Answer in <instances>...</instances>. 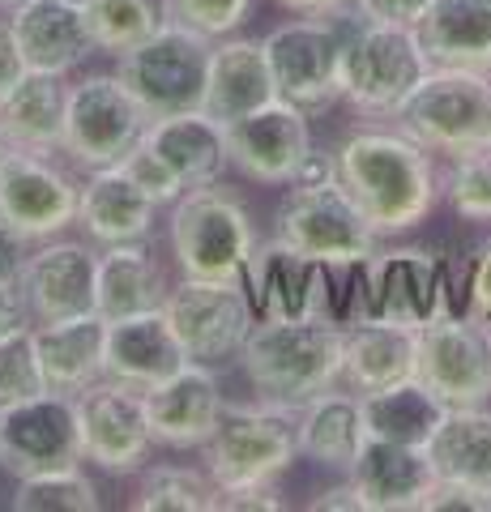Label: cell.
<instances>
[{
    "label": "cell",
    "instance_id": "cell-1",
    "mask_svg": "<svg viewBox=\"0 0 491 512\" xmlns=\"http://www.w3.org/2000/svg\"><path fill=\"white\" fill-rule=\"evenodd\" d=\"M338 180L351 188L376 235L419 227L440 201V171L432 163V150H423L398 128L393 133L368 128V133L346 137L338 150Z\"/></svg>",
    "mask_w": 491,
    "mask_h": 512
},
{
    "label": "cell",
    "instance_id": "cell-2",
    "mask_svg": "<svg viewBox=\"0 0 491 512\" xmlns=\"http://www.w3.org/2000/svg\"><path fill=\"white\" fill-rule=\"evenodd\" d=\"M244 376L269 402L304 406L346 376V329L334 320H257L240 350Z\"/></svg>",
    "mask_w": 491,
    "mask_h": 512
},
{
    "label": "cell",
    "instance_id": "cell-3",
    "mask_svg": "<svg viewBox=\"0 0 491 512\" xmlns=\"http://www.w3.org/2000/svg\"><path fill=\"white\" fill-rule=\"evenodd\" d=\"M214 43L188 26L163 22L137 47L120 52L116 77L141 103L150 120L180 116V111H205V82H210Z\"/></svg>",
    "mask_w": 491,
    "mask_h": 512
},
{
    "label": "cell",
    "instance_id": "cell-4",
    "mask_svg": "<svg viewBox=\"0 0 491 512\" xmlns=\"http://www.w3.org/2000/svg\"><path fill=\"white\" fill-rule=\"evenodd\" d=\"M398 133L436 154H462L487 146L491 133V77L470 69H432L393 111Z\"/></svg>",
    "mask_w": 491,
    "mask_h": 512
},
{
    "label": "cell",
    "instance_id": "cell-5",
    "mask_svg": "<svg viewBox=\"0 0 491 512\" xmlns=\"http://www.w3.org/2000/svg\"><path fill=\"white\" fill-rule=\"evenodd\" d=\"M299 457V414L287 402L261 397L257 406H227L205 444V466L218 491L274 483Z\"/></svg>",
    "mask_w": 491,
    "mask_h": 512
},
{
    "label": "cell",
    "instance_id": "cell-6",
    "mask_svg": "<svg viewBox=\"0 0 491 512\" xmlns=\"http://www.w3.org/2000/svg\"><path fill=\"white\" fill-rule=\"evenodd\" d=\"M171 252L184 278L244 282V269L257 252L248 210L214 184L188 188L171 214Z\"/></svg>",
    "mask_w": 491,
    "mask_h": 512
},
{
    "label": "cell",
    "instance_id": "cell-7",
    "mask_svg": "<svg viewBox=\"0 0 491 512\" xmlns=\"http://www.w3.org/2000/svg\"><path fill=\"white\" fill-rule=\"evenodd\" d=\"M342 9H351V5H342ZM342 9L304 13L299 22L269 30L261 39L278 99L295 103L308 116L329 111L342 99V47H346V30L338 18Z\"/></svg>",
    "mask_w": 491,
    "mask_h": 512
},
{
    "label": "cell",
    "instance_id": "cell-8",
    "mask_svg": "<svg viewBox=\"0 0 491 512\" xmlns=\"http://www.w3.org/2000/svg\"><path fill=\"white\" fill-rule=\"evenodd\" d=\"M427 69L432 60H427L415 26L359 18L342 47V99H351L372 116H393L406 94L423 82Z\"/></svg>",
    "mask_w": 491,
    "mask_h": 512
},
{
    "label": "cell",
    "instance_id": "cell-9",
    "mask_svg": "<svg viewBox=\"0 0 491 512\" xmlns=\"http://www.w3.org/2000/svg\"><path fill=\"white\" fill-rule=\"evenodd\" d=\"M278 239L325 265L368 261L376 252V227L338 175L321 184H295L278 210Z\"/></svg>",
    "mask_w": 491,
    "mask_h": 512
},
{
    "label": "cell",
    "instance_id": "cell-10",
    "mask_svg": "<svg viewBox=\"0 0 491 512\" xmlns=\"http://www.w3.org/2000/svg\"><path fill=\"white\" fill-rule=\"evenodd\" d=\"M82 423L73 393H35L0 410V466L13 478L82 466Z\"/></svg>",
    "mask_w": 491,
    "mask_h": 512
},
{
    "label": "cell",
    "instance_id": "cell-11",
    "mask_svg": "<svg viewBox=\"0 0 491 512\" xmlns=\"http://www.w3.org/2000/svg\"><path fill=\"white\" fill-rule=\"evenodd\" d=\"M163 312L176 329L184 355L193 363H223L240 355L257 312L244 291V282H214V278H184L167 295Z\"/></svg>",
    "mask_w": 491,
    "mask_h": 512
},
{
    "label": "cell",
    "instance_id": "cell-12",
    "mask_svg": "<svg viewBox=\"0 0 491 512\" xmlns=\"http://www.w3.org/2000/svg\"><path fill=\"white\" fill-rule=\"evenodd\" d=\"M415 376L449 410L483 406L491 397V329L470 312H445L419 329Z\"/></svg>",
    "mask_w": 491,
    "mask_h": 512
},
{
    "label": "cell",
    "instance_id": "cell-13",
    "mask_svg": "<svg viewBox=\"0 0 491 512\" xmlns=\"http://www.w3.org/2000/svg\"><path fill=\"white\" fill-rule=\"evenodd\" d=\"M146 124L150 116L116 73H94L69 90L65 154H73L90 171L112 167L141 141Z\"/></svg>",
    "mask_w": 491,
    "mask_h": 512
},
{
    "label": "cell",
    "instance_id": "cell-14",
    "mask_svg": "<svg viewBox=\"0 0 491 512\" xmlns=\"http://www.w3.org/2000/svg\"><path fill=\"white\" fill-rule=\"evenodd\" d=\"M77 397V423H82V453L107 474H137L146 466L154 431L146 414V389L124 380H94Z\"/></svg>",
    "mask_w": 491,
    "mask_h": 512
},
{
    "label": "cell",
    "instance_id": "cell-15",
    "mask_svg": "<svg viewBox=\"0 0 491 512\" xmlns=\"http://www.w3.org/2000/svg\"><path fill=\"white\" fill-rule=\"evenodd\" d=\"M368 299L372 320L423 329L436 316L453 312V291L445 278V265L427 248H393L368 256Z\"/></svg>",
    "mask_w": 491,
    "mask_h": 512
},
{
    "label": "cell",
    "instance_id": "cell-16",
    "mask_svg": "<svg viewBox=\"0 0 491 512\" xmlns=\"http://www.w3.org/2000/svg\"><path fill=\"white\" fill-rule=\"evenodd\" d=\"M223 128H227L231 167H240L257 184H295L299 167L312 154L308 111H299L287 99L265 103Z\"/></svg>",
    "mask_w": 491,
    "mask_h": 512
},
{
    "label": "cell",
    "instance_id": "cell-17",
    "mask_svg": "<svg viewBox=\"0 0 491 512\" xmlns=\"http://www.w3.org/2000/svg\"><path fill=\"white\" fill-rule=\"evenodd\" d=\"M244 291L257 320H329V265L312 261L287 239H274V244L252 252L244 269Z\"/></svg>",
    "mask_w": 491,
    "mask_h": 512
},
{
    "label": "cell",
    "instance_id": "cell-18",
    "mask_svg": "<svg viewBox=\"0 0 491 512\" xmlns=\"http://www.w3.org/2000/svg\"><path fill=\"white\" fill-rule=\"evenodd\" d=\"M77 188L47 154L13 150L0 167V214L26 239L60 235L77 222Z\"/></svg>",
    "mask_w": 491,
    "mask_h": 512
},
{
    "label": "cell",
    "instance_id": "cell-19",
    "mask_svg": "<svg viewBox=\"0 0 491 512\" xmlns=\"http://www.w3.org/2000/svg\"><path fill=\"white\" fill-rule=\"evenodd\" d=\"M18 286L30 303L35 325L99 312L94 308V299H99V252H90L77 239H56V244L26 256Z\"/></svg>",
    "mask_w": 491,
    "mask_h": 512
},
{
    "label": "cell",
    "instance_id": "cell-20",
    "mask_svg": "<svg viewBox=\"0 0 491 512\" xmlns=\"http://www.w3.org/2000/svg\"><path fill=\"white\" fill-rule=\"evenodd\" d=\"M223 393H218V376L210 363L188 359L180 372L158 380L146 389V414L154 444L167 448H205L210 436L223 423Z\"/></svg>",
    "mask_w": 491,
    "mask_h": 512
},
{
    "label": "cell",
    "instance_id": "cell-21",
    "mask_svg": "<svg viewBox=\"0 0 491 512\" xmlns=\"http://www.w3.org/2000/svg\"><path fill=\"white\" fill-rule=\"evenodd\" d=\"M359 487L368 512H419L427 491L436 487V466L419 444H393L363 436L355 466L346 470Z\"/></svg>",
    "mask_w": 491,
    "mask_h": 512
},
{
    "label": "cell",
    "instance_id": "cell-22",
    "mask_svg": "<svg viewBox=\"0 0 491 512\" xmlns=\"http://www.w3.org/2000/svg\"><path fill=\"white\" fill-rule=\"evenodd\" d=\"M184 363H188V355H184V346H180L163 308L107 320L103 376L137 384V389H150V384L167 380L171 372H180Z\"/></svg>",
    "mask_w": 491,
    "mask_h": 512
},
{
    "label": "cell",
    "instance_id": "cell-23",
    "mask_svg": "<svg viewBox=\"0 0 491 512\" xmlns=\"http://www.w3.org/2000/svg\"><path fill=\"white\" fill-rule=\"evenodd\" d=\"M9 26L18 35L26 69L39 73H69L94 52L86 9L73 0H22L9 13Z\"/></svg>",
    "mask_w": 491,
    "mask_h": 512
},
{
    "label": "cell",
    "instance_id": "cell-24",
    "mask_svg": "<svg viewBox=\"0 0 491 512\" xmlns=\"http://www.w3.org/2000/svg\"><path fill=\"white\" fill-rule=\"evenodd\" d=\"M415 35L440 69L491 77V0H432L415 22Z\"/></svg>",
    "mask_w": 491,
    "mask_h": 512
},
{
    "label": "cell",
    "instance_id": "cell-25",
    "mask_svg": "<svg viewBox=\"0 0 491 512\" xmlns=\"http://www.w3.org/2000/svg\"><path fill=\"white\" fill-rule=\"evenodd\" d=\"M158 201L120 163L99 167L77 197V222L99 244H133L154 227Z\"/></svg>",
    "mask_w": 491,
    "mask_h": 512
},
{
    "label": "cell",
    "instance_id": "cell-26",
    "mask_svg": "<svg viewBox=\"0 0 491 512\" xmlns=\"http://www.w3.org/2000/svg\"><path fill=\"white\" fill-rule=\"evenodd\" d=\"M30 333H35V350H39L47 389L82 393L86 384L103 380L107 320L99 312L69 316V320H43V325H35Z\"/></svg>",
    "mask_w": 491,
    "mask_h": 512
},
{
    "label": "cell",
    "instance_id": "cell-27",
    "mask_svg": "<svg viewBox=\"0 0 491 512\" xmlns=\"http://www.w3.org/2000/svg\"><path fill=\"white\" fill-rule=\"evenodd\" d=\"M69 90L65 73L26 69L22 82L0 99V124L18 150L52 154L65 150V120H69Z\"/></svg>",
    "mask_w": 491,
    "mask_h": 512
},
{
    "label": "cell",
    "instance_id": "cell-28",
    "mask_svg": "<svg viewBox=\"0 0 491 512\" xmlns=\"http://www.w3.org/2000/svg\"><path fill=\"white\" fill-rule=\"evenodd\" d=\"M141 141L176 167L184 188L214 184L231 163L227 128H223V120H214L210 111H180V116L150 120L146 133H141Z\"/></svg>",
    "mask_w": 491,
    "mask_h": 512
},
{
    "label": "cell",
    "instance_id": "cell-29",
    "mask_svg": "<svg viewBox=\"0 0 491 512\" xmlns=\"http://www.w3.org/2000/svg\"><path fill=\"white\" fill-rule=\"evenodd\" d=\"M274 73L261 39H227L210 52V82H205V111L214 120H240L248 111L274 103Z\"/></svg>",
    "mask_w": 491,
    "mask_h": 512
},
{
    "label": "cell",
    "instance_id": "cell-30",
    "mask_svg": "<svg viewBox=\"0 0 491 512\" xmlns=\"http://www.w3.org/2000/svg\"><path fill=\"white\" fill-rule=\"evenodd\" d=\"M427 457L436 466V478L462 483L491 495V410L483 406H453L436 423L427 440Z\"/></svg>",
    "mask_w": 491,
    "mask_h": 512
},
{
    "label": "cell",
    "instance_id": "cell-31",
    "mask_svg": "<svg viewBox=\"0 0 491 512\" xmlns=\"http://www.w3.org/2000/svg\"><path fill=\"white\" fill-rule=\"evenodd\" d=\"M419 355V329L389 325V320H363L346 329V376L355 393H372L385 384H398L415 376Z\"/></svg>",
    "mask_w": 491,
    "mask_h": 512
},
{
    "label": "cell",
    "instance_id": "cell-32",
    "mask_svg": "<svg viewBox=\"0 0 491 512\" xmlns=\"http://www.w3.org/2000/svg\"><path fill=\"white\" fill-rule=\"evenodd\" d=\"M167 295L171 291L163 286V269L141 248V239L107 244V252H99V299H94V308H99L103 320L163 308Z\"/></svg>",
    "mask_w": 491,
    "mask_h": 512
},
{
    "label": "cell",
    "instance_id": "cell-33",
    "mask_svg": "<svg viewBox=\"0 0 491 512\" xmlns=\"http://www.w3.org/2000/svg\"><path fill=\"white\" fill-rule=\"evenodd\" d=\"M359 410H363L368 436L427 448V440H432V431H436L440 419H445L449 406L440 402L419 376H410V380H398V384H385V389L359 393Z\"/></svg>",
    "mask_w": 491,
    "mask_h": 512
},
{
    "label": "cell",
    "instance_id": "cell-34",
    "mask_svg": "<svg viewBox=\"0 0 491 512\" xmlns=\"http://www.w3.org/2000/svg\"><path fill=\"white\" fill-rule=\"evenodd\" d=\"M363 436H368V427H363L355 393L325 389L304 402V414H299V453L304 457L321 461L329 470H351Z\"/></svg>",
    "mask_w": 491,
    "mask_h": 512
},
{
    "label": "cell",
    "instance_id": "cell-35",
    "mask_svg": "<svg viewBox=\"0 0 491 512\" xmlns=\"http://www.w3.org/2000/svg\"><path fill=\"white\" fill-rule=\"evenodd\" d=\"M86 26L99 52H129L146 35L163 26V5L158 0H86Z\"/></svg>",
    "mask_w": 491,
    "mask_h": 512
},
{
    "label": "cell",
    "instance_id": "cell-36",
    "mask_svg": "<svg viewBox=\"0 0 491 512\" xmlns=\"http://www.w3.org/2000/svg\"><path fill=\"white\" fill-rule=\"evenodd\" d=\"M133 508L141 512H210L218 508V487L188 466H154L141 478Z\"/></svg>",
    "mask_w": 491,
    "mask_h": 512
},
{
    "label": "cell",
    "instance_id": "cell-37",
    "mask_svg": "<svg viewBox=\"0 0 491 512\" xmlns=\"http://www.w3.org/2000/svg\"><path fill=\"white\" fill-rule=\"evenodd\" d=\"M13 512H99V491L82 474V466L18 478Z\"/></svg>",
    "mask_w": 491,
    "mask_h": 512
},
{
    "label": "cell",
    "instance_id": "cell-38",
    "mask_svg": "<svg viewBox=\"0 0 491 512\" xmlns=\"http://www.w3.org/2000/svg\"><path fill=\"white\" fill-rule=\"evenodd\" d=\"M449 201L470 222H491V146L462 150L449 171Z\"/></svg>",
    "mask_w": 491,
    "mask_h": 512
},
{
    "label": "cell",
    "instance_id": "cell-39",
    "mask_svg": "<svg viewBox=\"0 0 491 512\" xmlns=\"http://www.w3.org/2000/svg\"><path fill=\"white\" fill-rule=\"evenodd\" d=\"M35 393H47V380H43V367H39L35 333L22 329V333H13V338L0 342V410L18 406Z\"/></svg>",
    "mask_w": 491,
    "mask_h": 512
},
{
    "label": "cell",
    "instance_id": "cell-40",
    "mask_svg": "<svg viewBox=\"0 0 491 512\" xmlns=\"http://www.w3.org/2000/svg\"><path fill=\"white\" fill-rule=\"evenodd\" d=\"M158 5H163V22L188 26L205 39H218V35H231L248 18L252 0H158Z\"/></svg>",
    "mask_w": 491,
    "mask_h": 512
},
{
    "label": "cell",
    "instance_id": "cell-41",
    "mask_svg": "<svg viewBox=\"0 0 491 512\" xmlns=\"http://www.w3.org/2000/svg\"><path fill=\"white\" fill-rule=\"evenodd\" d=\"M120 167L129 171L133 180H137L141 188H146L158 205H176V201L184 197V192H188V188H184V180L176 175V167H171L158 150H150L146 141H137V146L120 158Z\"/></svg>",
    "mask_w": 491,
    "mask_h": 512
},
{
    "label": "cell",
    "instance_id": "cell-42",
    "mask_svg": "<svg viewBox=\"0 0 491 512\" xmlns=\"http://www.w3.org/2000/svg\"><path fill=\"white\" fill-rule=\"evenodd\" d=\"M419 512H491V495L487 491H474L462 483H445L436 478V487L427 491V500Z\"/></svg>",
    "mask_w": 491,
    "mask_h": 512
},
{
    "label": "cell",
    "instance_id": "cell-43",
    "mask_svg": "<svg viewBox=\"0 0 491 512\" xmlns=\"http://www.w3.org/2000/svg\"><path fill=\"white\" fill-rule=\"evenodd\" d=\"M363 22H389V26H415L432 0H351Z\"/></svg>",
    "mask_w": 491,
    "mask_h": 512
},
{
    "label": "cell",
    "instance_id": "cell-44",
    "mask_svg": "<svg viewBox=\"0 0 491 512\" xmlns=\"http://www.w3.org/2000/svg\"><path fill=\"white\" fill-rule=\"evenodd\" d=\"M218 508H227V512H252V508H261V512H282L287 504L278 500L274 483H252V487L218 491Z\"/></svg>",
    "mask_w": 491,
    "mask_h": 512
},
{
    "label": "cell",
    "instance_id": "cell-45",
    "mask_svg": "<svg viewBox=\"0 0 491 512\" xmlns=\"http://www.w3.org/2000/svg\"><path fill=\"white\" fill-rule=\"evenodd\" d=\"M30 303L22 295V286L18 282H0V342L13 338V333H22L30 329Z\"/></svg>",
    "mask_w": 491,
    "mask_h": 512
},
{
    "label": "cell",
    "instance_id": "cell-46",
    "mask_svg": "<svg viewBox=\"0 0 491 512\" xmlns=\"http://www.w3.org/2000/svg\"><path fill=\"white\" fill-rule=\"evenodd\" d=\"M26 265V235L0 214V282H18Z\"/></svg>",
    "mask_w": 491,
    "mask_h": 512
},
{
    "label": "cell",
    "instance_id": "cell-47",
    "mask_svg": "<svg viewBox=\"0 0 491 512\" xmlns=\"http://www.w3.org/2000/svg\"><path fill=\"white\" fill-rule=\"evenodd\" d=\"M26 73V60H22V47H18V35H13L9 18H0V99L22 82Z\"/></svg>",
    "mask_w": 491,
    "mask_h": 512
},
{
    "label": "cell",
    "instance_id": "cell-48",
    "mask_svg": "<svg viewBox=\"0 0 491 512\" xmlns=\"http://www.w3.org/2000/svg\"><path fill=\"white\" fill-rule=\"evenodd\" d=\"M368 512V504H363V495H359V487L355 483H342V487H329V491H321L312 500V512Z\"/></svg>",
    "mask_w": 491,
    "mask_h": 512
},
{
    "label": "cell",
    "instance_id": "cell-49",
    "mask_svg": "<svg viewBox=\"0 0 491 512\" xmlns=\"http://www.w3.org/2000/svg\"><path fill=\"white\" fill-rule=\"evenodd\" d=\"M278 5L291 9V13H329V9L351 5V0H278Z\"/></svg>",
    "mask_w": 491,
    "mask_h": 512
},
{
    "label": "cell",
    "instance_id": "cell-50",
    "mask_svg": "<svg viewBox=\"0 0 491 512\" xmlns=\"http://www.w3.org/2000/svg\"><path fill=\"white\" fill-rule=\"evenodd\" d=\"M13 150H18V146H13V137L5 133V124H0V167H5V158H9Z\"/></svg>",
    "mask_w": 491,
    "mask_h": 512
},
{
    "label": "cell",
    "instance_id": "cell-51",
    "mask_svg": "<svg viewBox=\"0 0 491 512\" xmlns=\"http://www.w3.org/2000/svg\"><path fill=\"white\" fill-rule=\"evenodd\" d=\"M18 5H22V0H0V13H13Z\"/></svg>",
    "mask_w": 491,
    "mask_h": 512
},
{
    "label": "cell",
    "instance_id": "cell-52",
    "mask_svg": "<svg viewBox=\"0 0 491 512\" xmlns=\"http://www.w3.org/2000/svg\"><path fill=\"white\" fill-rule=\"evenodd\" d=\"M73 5H86V0H73Z\"/></svg>",
    "mask_w": 491,
    "mask_h": 512
},
{
    "label": "cell",
    "instance_id": "cell-53",
    "mask_svg": "<svg viewBox=\"0 0 491 512\" xmlns=\"http://www.w3.org/2000/svg\"><path fill=\"white\" fill-rule=\"evenodd\" d=\"M487 146H491V133H487Z\"/></svg>",
    "mask_w": 491,
    "mask_h": 512
}]
</instances>
